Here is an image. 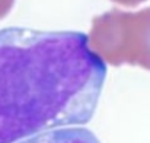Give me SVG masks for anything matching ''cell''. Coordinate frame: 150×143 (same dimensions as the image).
<instances>
[{
  "instance_id": "1",
  "label": "cell",
  "mask_w": 150,
  "mask_h": 143,
  "mask_svg": "<svg viewBox=\"0 0 150 143\" xmlns=\"http://www.w3.org/2000/svg\"><path fill=\"white\" fill-rule=\"evenodd\" d=\"M105 75L86 34L1 29L0 143L88 123Z\"/></svg>"
},
{
  "instance_id": "2",
  "label": "cell",
  "mask_w": 150,
  "mask_h": 143,
  "mask_svg": "<svg viewBox=\"0 0 150 143\" xmlns=\"http://www.w3.org/2000/svg\"><path fill=\"white\" fill-rule=\"evenodd\" d=\"M129 12L112 9L92 20L88 46L103 62L112 66L125 63L127 22Z\"/></svg>"
},
{
  "instance_id": "3",
  "label": "cell",
  "mask_w": 150,
  "mask_h": 143,
  "mask_svg": "<svg viewBox=\"0 0 150 143\" xmlns=\"http://www.w3.org/2000/svg\"><path fill=\"white\" fill-rule=\"evenodd\" d=\"M125 63L150 70V7L128 16Z\"/></svg>"
},
{
  "instance_id": "4",
  "label": "cell",
  "mask_w": 150,
  "mask_h": 143,
  "mask_svg": "<svg viewBox=\"0 0 150 143\" xmlns=\"http://www.w3.org/2000/svg\"><path fill=\"white\" fill-rule=\"evenodd\" d=\"M16 143H100L92 131L83 128L53 129Z\"/></svg>"
},
{
  "instance_id": "5",
  "label": "cell",
  "mask_w": 150,
  "mask_h": 143,
  "mask_svg": "<svg viewBox=\"0 0 150 143\" xmlns=\"http://www.w3.org/2000/svg\"><path fill=\"white\" fill-rule=\"evenodd\" d=\"M15 0H0V20L4 18L12 9Z\"/></svg>"
},
{
  "instance_id": "6",
  "label": "cell",
  "mask_w": 150,
  "mask_h": 143,
  "mask_svg": "<svg viewBox=\"0 0 150 143\" xmlns=\"http://www.w3.org/2000/svg\"><path fill=\"white\" fill-rule=\"evenodd\" d=\"M112 1L119 3V4L125 5V7H136V5H138L140 3L146 1V0H112Z\"/></svg>"
}]
</instances>
